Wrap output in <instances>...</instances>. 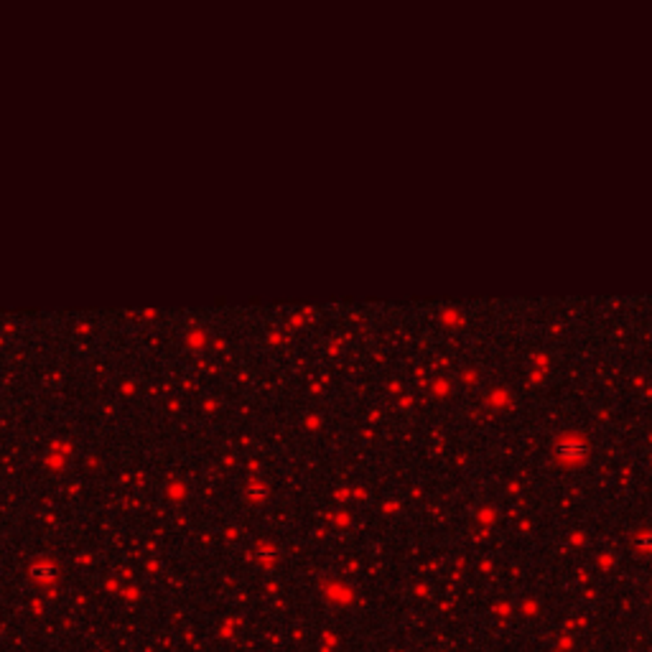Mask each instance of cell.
Instances as JSON below:
<instances>
[{"mask_svg": "<svg viewBox=\"0 0 652 652\" xmlns=\"http://www.w3.org/2000/svg\"><path fill=\"white\" fill-rule=\"evenodd\" d=\"M28 573H31L33 581L51 583L54 578L59 576V568H57V564H51V561H36V564L28 568Z\"/></svg>", "mask_w": 652, "mask_h": 652, "instance_id": "6da1fadb", "label": "cell"}]
</instances>
